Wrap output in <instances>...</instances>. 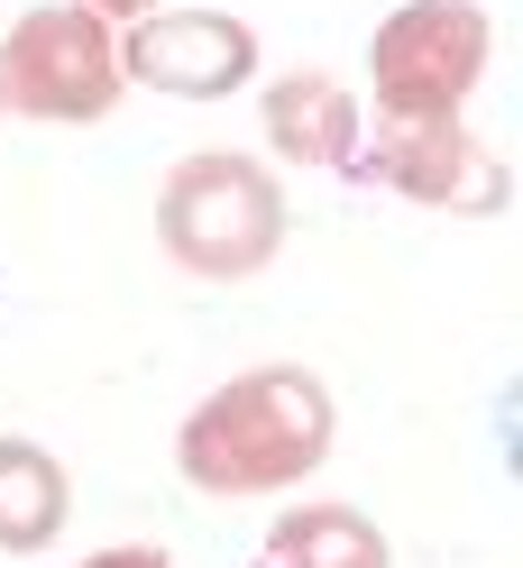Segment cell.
<instances>
[]
</instances>
